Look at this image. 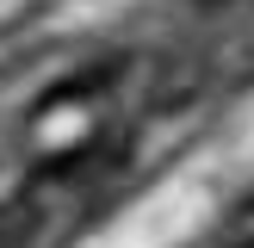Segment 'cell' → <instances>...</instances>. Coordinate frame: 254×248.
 <instances>
[{
    "label": "cell",
    "instance_id": "1",
    "mask_svg": "<svg viewBox=\"0 0 254 248\" xmlns=\"http://www.w3.org/2000/svg\"><path fill=\"white\" fill-rule=\"evenodd\" d=\"M211 248H254V211H248V217H236V223H230V230H223Z\"/></svg>",
    "mask_w": 254,
    "mask_h": 248
}]
</instances>
